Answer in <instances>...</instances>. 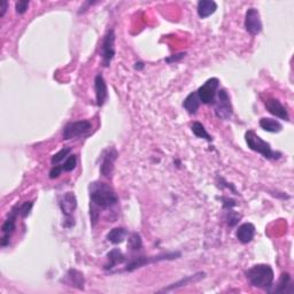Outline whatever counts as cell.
Listing matches in <instances>:
<instances>
[{"mask_svg": "<svg viewBox=\"0 0 294 294\" xmlns=\"http://www.w3.org/2000/svg\"><path fill=\"white\" fill-rule=\"evenodd\" d=\"M91 204L98 208L108 209L114 207L119 201L116 192L109 184L104 182H93L89 186Z\"/></svg>", "mask_w": 294, "mask_h": 294, "instance_id": "obj_1", "label": "cell"}, {"mask_svg": "<svg viewBox=\"0 0 294 294\" xmlns=\"http://www.w3.org/2000/svg\"><path fill=\"white\" fill-rule=\"evenodd\" d=\"M29 4H30V2L27 1V0H21V1L16 2L15 4L16 13H19V14H24V13L28 11Z\"/></svg>", "mask_w": 294, "mask_h": 294, "instance_id": "obj_30", "label": "cell"}, {"mask_svg": "<svg viewBox=\"0 0 294 294\" xmlns=\"http://www.w3.org/2000/svg\"><path fill=\"white\" fill-rule=\"evenodd\" d=\"M245 142H246L248 148L252 151L259 153L267 160H278L282 158V153L273 151L271 145L266 140H263L259 135H256L253 130H248L245 133Z\"/></svg>", "mask_w": 294, "mask_h": 294, "instance_id": "obj_3", "label": "cell"}, {"mask_svg": "<svg viewBox=\"0 0 294 294\" xmlns=\"http://www.w3.org/2000/svg\"><path fill=\"white\" fill-rule=\"evenodd\" d=\"M217 9V4L214 0H200L198 2V15L200 19H207L213 15Z\"/></svg>", "mask_w": 294, "mask_h": 294, "instance_id": "obj_16", "label": "cell"}, {"mask_svg": "<svg viewBox=\"0 0 294 294\" xmlns=\"http://www.w3.org/2000/svg\"><path fill=\"white\" fill-rule=\"evenodd\" d=\"M246 277L252 286L270 291L275 279V273L269 264H255L246 271Z\"/></svg>", "mask_w": 294, "mask_h": 294, "instance_id": "obj_2", "label": "cell"}, {"mask_svg": "<svg viewBox=\"0 0 294 294\" xmlns=\"http://www.w3.org/2000/svg\"><path fill=\"white\" fill-rule=\"evenodd\" d=\"M218 86H220V81L216 77H211L208 81H206L204 85H201L197 91L200 103L205 105L214 104Z\"/></svg>", "mask_w": 294, "mask_h": 294, "instance_id": "obj_9", "label": "cell"}, {"mask_svg": "<svg viewBox=\"0 0 294 294\" xmlns=\"http://www.w3.org/2000/svg\"><path fill=\"white\" fill-rule=\"evenodd\" d=\"M205 277H206L205 273H194V275L186 276V277H184V278H182L181 280H178V282L171 284V285L167 287V289L161 290V292H169V291L179 289V287L186 286V285H189V284H191V283H197V282H199V280L204 279Z\"/></svg>", "mask_w": 294, "mask_h": 294, "instance_id": "obj_17", "label": "cell"}, {"mask_svg": "<svg viewBox=\"0 0 294 294\" xmlns=\"http://www.w3.org/2000/svg\"><path fill=\"white\" fill-rule=\"evenodd\" d=\"M91 129H92V124H91L90 121H75V122H69L66 124L63 131H62V137H63L64 140L80 138V137L86 136L91 131Z\"/></svg>", "mask_w": 294, "mask_h": 294, "instance_id": "obj_7", "label": "cell"}, {"mask_svg": "<svg viewBox=\"0 0 294 294\" xmlns=\"http://www.w3.org/2000/svg\"><path fill=\"white\" fill-rule=\"evenodd\" d=\"M144 67H145V64H144L143 62H136L135 63V69L137 70H142Z\"/></svg>", "mask_w": 294, "mask_h": 294, "instance_id": "obj_35", "label": "cell"}, {"mask_svg": "<svg viewBox=\"0 0 294 294\" xmlns=\"http://www.w3.org/2000/svg\"><path fill=\"white\" fill-rule=\"evenodd\" d=\"M241 218V216L239 214H237L236 211H233L232 209H229V213L227 216V221H228V225L229 227H234L239 220Z\"/></svg>", "mask_w": 294, "mask_h": 294, "instance_id": "obj_29", "label": "cell"}, {"mask_svg": "<svg viewBox=\"0 0 294 294\" xmlns=\"http://www.w3.org/2000/svg\"><path fill=\"white\" fill-rule=\"evenodd\" d=\"M186 55V53H178V54H174L171 55V57L167 58L166 59V62H168V63H172V62H178L181 61L183 58H184Z\"/></svg>", "mask_w": 294, "mask_h": 294, "instance_id": "obj_33", "label": "cell"}, {"mask_svg": "<svg viewBox=\"0 0 294 294\" xmlns=\"http://www.w3.org/2000/svg\"><path fill=\"white\" fill-rule=\"evenodd\" d=\"M126 236H128V231H126L124 228H114L108 233H107L106 239L108 240L110 244L119 245L121 243H123Z\"/></svg>", "mask_w": 294, "mask_h": 294, "instance_id": "obj_21", "label": "cell"}, {"mask_svg": "<svg viewBox=\"0 0 294 294\" xmlns=\"http://www.w3.org/2000/svg\"><path fill=\"white\" fill-rule=\"evenodd\" d=\"M264 105H266V108L271 115L278 117L280 120L290 121L289 112H287L285 106H284L278 99H276V98H269V99L264 101Z\"/></svg>", "mask_w": 294, "mask_h": 294, "instance_id": "obj_13", "label": "cell"}, {"mask_svg": "<svg viewBox=\"0 0 294 294\" xmlns=\"http://www.w3.org/2000/svg\"><path fill=\"white\" fill-rule=\"evenodd\" d=\"M77 166V156L75 154H71L68 156L66 159V161H64L63 165H62V169H63V171H73L75 168H76Z\"/></svg>", "mask_w": 294, "mask_h": 294, "instance_id": "obj_27", "label": "cell"}, {"mask_svg": "<svg viewBox=\"0 0 294 294\" xmlns=\"http://www.w3.org/2000/svg\"><path fill=\"white\" fill-rule=\"evenodd\" d=\"M62 171H63V169H62V166H53V168H52L51 171H50V178L51 179L58 178L59 176L61 175Z\"/></svg>", "mask_w": 294, "mask_h": 294, "instance_id": "obj_31", "label": "cell"}, {"mask_svg": "<svg viewBox=\"0 0 294 294\" xmlns=\"http://www.w3.org/2000/svg\"><path fill=\"white\" fill-rule=\"evenodd\" d=\"M117 159V151L114 147L105 149L101 156V165H100V174L105 178H112L114 171V165Z\"/></svg>", "mask_w": 294, "mask_h": 294, "instance_id": "obj_11", "label": "cell"}, {"mask_svg": "<svg viewBox=\"0 0 294 294\" xmlns=\"http://www.w3.org/2000/svg\"><path fill=\"white\" fill-rule=\"evenodd\" d=\"M222 201H223V208L225 209H232L234 206H236V201L233 200V199H230V198H222L221 199Z\"/></svg>", "mask_w": 294, "mask_h": 294, "instance_id": "obj_32", "label": "cell"}, {"mask_svg": "<svg viewBox=\"0 0 294 294\" xmlns=\"http://www.w3.org/2000/svg\"><path fill=\"white\" fill-rule=\"evenodd\" d=\"M256 229L254 227V224L252 223H243L239 228L237 229V239L240 241L241 244H248L255 237Z\"/></svg>", "mask_w": 294, "mask_h": 294, "instance_id": "obj_15", "label": "cell"}, {"mask_svg": "<svg viewBox=\"0 0 294 294\" xmlns=\"http://www.w3.org/2000/svg\"><path fill=\"white\" fill-rule=\"evenodd\" d=\"M7 9H8V2L6 1V0H4V1L1 2V13H0V16H1V18H4Z\"/></svg>", "mask_w": 294, "mask_h": 294, "instance_id": "obj_34", "label": "cell"}, {"mask_svg": "<svg viewBox=\"0 0 294 294\" xmlns=\"http://www.w3.org/2000/svg\"><path fill=\"white\" fill-rule=\"evenodd\" d=\"M34 207V202L32 201H25L22 205L19 206V210H20V216L21 217H28L31 213V209Z\"/></svg>", "mask_w": 294, "mask_h": 294, "instance_id": "obj_28", "label": "cell"}, {"mask_svg": "<svg viewBox=\"0 0 294 294\" xmlns=\"http://www.w3.org/2000/svg\"><path fill=\"white\" fill-rule=\"evenodd\" d=\"M123 262H126V255L119 248H114L107 254V263L105 264V269L112 270L117 264H122Z\"/></svg>", "mask_w": 294, "mask_h": 294, "instance_id": "obj_18", "label": "cell"}, {"mask_svg": "<svg viewBox=\"0 0 294 294\" xmlns=\"http://www.w3.org/2000/svg\"><path fill=\"white\" fill-rule=\"evenodd\" d=\"M128 246L131 251H139L143 247V240L139 233L133 232L129 236Z\"/></svg>", "mask_w": 294, "mask_h": 294, "instance_id": "obj_26", "label": "cell"}, {"mask_svg": "<svg viewBox=\"0 0 294 294\" xmlns=\"http://www.w3.org/2000/svg\"><path fill=\"white\" fill-rule=\"evenodd\" d=\"M181 256H182L181 252H168V253L158 254V255H153V256L133 257L132 260L129 261L126 268H124V271H129V273H131V271H135L137 269H139V268L145 267L147 264L160 262V261L176 260V259H179Z\"/></svg>", "mask_w": 294, "mask_h": 294, "instance_id": "obj_4", "label": "cell"}, {"mask_svg": "<svg viewBox=\"0 0 294 294\" xmlns=\"http://www.w3.org/2000/svg\"><path fill=\"white\" fill-rule=\"evenodd\" d=\"M19 215H20L19 205H16L12 208V210L9 211L8 217L6 218V221L4 222V224H2V227H1V231H2V233H4V236H2V239H1L2 247H6L9 244V240H11L12 234L16 229V218H18Z\"/></svg>", "mask_w": 294, "mask_h": 294, "instance_id": "obj_10", "label": "cell"}, {"mask_svg": "<svg viewBox=\"0 0 294 294\" xmlns=\"http://www.w3.org/2000/svg\"><path fill=\"white\" fill-rule=\"evenodd\" d=\"M183 107H184L186 112L191 114V115L197 114L199 107H200V100H199L197 92H191L185 98L184 103H183Z\"/></svg>", "mask_w": 294, "mask_h": 294, "instance_id": "obj_20", "label": "cell"}, {"mask_svg": "<svg viewBox=\"0 0 294 294\" xmlns=\"http://www.w3.org/2000/svg\"><path fill=\"white\" fill-rule=\"evenodd\" d=\"M59 206H60L62 214L66 217V222H64V228H71L75 225V220L73 217L74 211L77 208V198L73 192H67L64 193L59 200Z\"/></svg>", "mask_w": 294, "mask_h": 294, "instance_id": "obj_6", "label": "cell"}, {"mask_svg": "<svg viewBox=\"0 0 294 294\" xmlns=\"http://www.w3.org/2000/svg\"><path fill=\"white\" fill-rule=\"evenodd\" d=\"M262 21H261L260 13L256 8L247 9L245 15V29L252 36L259 35L262 31Z\"/></svg>", "mask_w": 294, "mask_h": 294, "instance_id": "obj_12", "label": "cell"}, {"mask_svg": "<svg viewBox=\"0 0 294 294\" xmlns=\"http://www.w3.org/2000/svg\"><path fill=\"white\" fill-rule=\"evenodd\" d=\"M67 276L68 278H69V283L71 286L76 287L78 290H84V283H85V280H84L83 273H80L78 270L70 269L68 271Z\"/></svg>", "mask_w": 294, "mask_h": 294, "instance_id": "obj_22", "label": "cell"}, {"mask_svg": "<svg viewBox=\"0 0 294 294\" xmlns=\"http://www.w3.org/2000/svg\"><path fill=\"white\" fill-rule=\"evenodd\" d=\"M94 91H96V101L99 107H103L108 99V87L101 74H98L94 78Z\"/></svg>", "mask_w": 294, "mask_h": 294, "instance_id": "obj_14", "label": "cell"}, {"mask_svg": "<svg viewBox=\"0 0 294 294\" xmlns=\"http://www.w3.org/2000/svg\"><path fill=\"white\" fill-rule=\"evenodd\" d=\"M70 152H71L70 147H63V148H62L61 151H59L57 153V154H54L53 156H52L51 163L53 166H58L59 163L62 162V161H64V160H66L68 158V156H69Z\"/></svg>", "mask_w": 294, "mask_h": 294, "instance_id": "obj_25", "label": "cell"}, {"mask_svg": "<svg viewBox=\"0 0 294 294\" xmlns=\"http://www.w3.org/2000/svg\"><path fill=\"white\" fill-rule=\"evenodd\" d=\"M115 31L114 29H109L104 36L103 43H101V58H103L104 67H109L110 62L115 57Z\"/></svg>", "mask_w": 294, "mask_h": 294, "instance_id": "obj_8", "label": "cell"}, {"mask_svg": "<svg viewBox=\"0 0 294 294\" xmlns=\"http://www.w3.org/2000/svg\"><path fill=\"white\" fill-rule=\"evenodd\" d=\"M214 112L220 120L228 121L232 117V104L227 90L221 89L217 92V100L214 101Z\"/></svg>", "mask_w": 294, "mask_h": 294, "instance_id": "obj_5", "label": "cell"}, {"mask_svg": "<svg viewBox=\"0 0 294 294\" xmlns=\"http://www.w3.org/2000/svg\"><path fill=\"white\" fill-rule=\"evenodd\" d=\"M191 130H192V132H193L194 135L198 137V138L206 139L207 142H211V140H213V137L209 135L207 130H206L204 124L200 122H193V124L191 126Z\"/></svg>", "mask_w": 294, "mask_h": 294, "instance_id": "obj_23", "label": "cell"}, {"mask_svg": "<svg viewBox=\"0 0 294 294\" xmlns=\"http://www.w3.org/2000/svg\"><path fill=\"white\" fill-rule=\"evenodd\" d=\"M287 287H291V276H290V273H282V276H280L278 284H277L276 289L273 290V293H286Z\"/></svg>", "mask_w": 294, "mask_h": 294, "instance_id": "obj_24", "label": "cell"}, {"mask_svg": "<svg viewBox=\"0 0 294 294\" xmlns=\"http://www.w3.org/2000/svg\"><path fill=\"white\" fill-rule=\"evenodd\" d=\"M259 124L261 129L270 133H278L283 130L282 123L275 119H270V117H262Z\"/></svg>", "mask_w": 294, "mask_h": 294, "instance_id": "obj_19", "label": "cell"}]
</instances>
